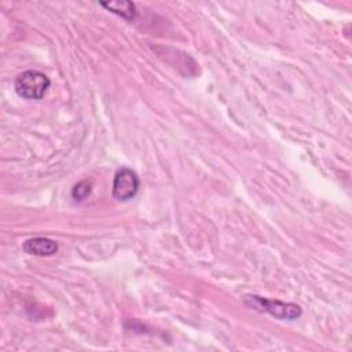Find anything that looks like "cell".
Segmentation results:
<instances>
[{"mask_svg":"<svg viewBox=\"0 0 352 352\" xmlns=\"http://www.w3.org/2000/svg\"><path fill=\"white\" fill-rule=\"evenodd\" d=\"M23 250L33 256H52L58 252V243L45 236H36L23 242Z\"/></svg>","mask_w":352,"mask_h":352,"instance_id":"277c9868","label":"cell"},{"mask_svg":"<svg viewBox=\"0 0 352 352\" xmlns=\"http://www.w3.org/2000/svg\"><path fill=\"white\" fill-rule=\"evenodd\" d=\"M243 304L257 312L268 314L278 320H294L301 316L302 309L298 304L286 302L280 300H271L257 294L243 296Z\"/></svg>","mask_w":352,"mask_h":352,"instance_id":"6da1fadb","label":"cell"},{"mask_svg":"<svg viewBox=\"0 0 352 352\" xmlns=\"http://www.w3.org/2000/svg\"><path fill=\"white\" fill-rule=\"evenodd\" d=\"M140 180L135 170L131 168L122 166L117 169L113 179V187H111V197L118 202H125L132 199L139 190Z\"/></svg>","mask_w":352,"mask_h":352,"instance_id":"3957f363","label":"cell"},{"mask_svg":"<svg viewBox=\"0 0 352 352\" xmlns=\"http://www.w3.org/2000/svg\"><path fill=\"white\" fill-rule=\"evenodd\" d=\"M103 8L107 11L126 19V21H133L136 16V7L132 1H100L99 3Z\"/></svg>","mask_w":352,"mask_h":352,"instance_id":"5b68a950","label":"cell"},{"mask_svg":"<svg viewBox=\"0 0 352 352\" xmlns=\"http://www.w3.org/2000/svg\"><path fill=\"white\" fill-rule=\"evenodd\" d=\"M91 191H92V182L85 179L74 184V187L72 188V197L74 201L80 202V201H84L91 194Z\"/></svg>","mask_w":352,"mask_h":352,"instance_id":"8992f818","label":"cell"},{"mask_svg":"<svg viewBox=\"0 0 352 352\" xmlns=\"http://www.w3.org/2000/svg\"><path fill=\"white\" fill-rule=\"evenodd\" d=\"M50 85H51L50 78L38 70L22 72L21 74H18V77L15 78V82H14L15 92L21 98L29 99V100L43 99L45 96Z\"/></svg>","mask_w":352,"mask_h":352,"instance_id":"7a4b0ae2","label":"cell"}]
</instances>
